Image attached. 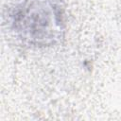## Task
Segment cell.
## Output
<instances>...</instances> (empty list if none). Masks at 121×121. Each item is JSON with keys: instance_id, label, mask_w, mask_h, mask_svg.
I'll list each match as a JSON object with an SVG mask.
<instances>
[{"instance_id": "cell-1", "label": "cell", "mask_w": 121, "mask_h": 121, "mask_svg": "<svg viewBox=\"0 0 121 121\" xmlns=\"http://www.w3.org/2000/svg\"><path fill=\"white\" fill-rule=\"evenodd\" d=\"M14 36L35 48L58 44L64 37V12L58 0H24L9 14Z\"/></svg>"}]
</instances>
